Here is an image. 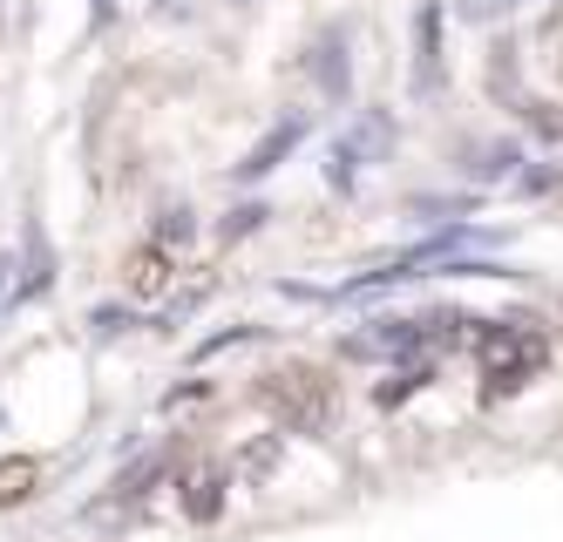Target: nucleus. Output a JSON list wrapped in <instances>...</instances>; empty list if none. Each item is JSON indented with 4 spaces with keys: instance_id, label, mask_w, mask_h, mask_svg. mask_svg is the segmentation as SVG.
I'll return each instance as SVG.
<instances>
[{
    "instance_id": "f257e3e1",
    "label": "nucleus",
    "mask_w": 563,
    "mask_h": 542,
    "mask_svg": "<svg viewBox=\"0 0 563 542\" xmlns=\"http://www.w3.org/2000/svg\"><path fill=\"white\" fill-rule=\"evenodd\" d=\"M543 353H550L543 332L522 325V319H482V325H475V360H482V373H489L496 394H516V387L543 366Z\"/></svg>"
},
{
    "instance_id": "f03ea898",
    "label": "nucleus",
    "mask_w": 563,
    "mask_h": 542,
    "mask_svg": "<svg viewBox=\"0 0 563 542\" xmlns=\"http://www.w3.org/2000/svg\"><path fill=\"white\" fill-rule=\"evenodd\" d=\"M258 407L272 413L278 428H292V434H319L333 421V387H327L319 366H278L272 380L258 387Z\"/></svg>"
},
{
    "instance_id": "7ed1b4c3",
    "label": "nucleus",
    "mask_w": 563,
    "mask_h": 542,
    "mask_svg": "<svg viewBox=\"0 0 563 542\" xmlns=\"http://www.w3.org/2000/svg\"><path fill=\"white\" fill-rule=\"evenodd\" d=\"M299 136H306V122H299V115H286V122H278V130H272V136H265V143H258L245 163H231V177H238V184H258V177H272L278 163H286V156L299 150Z\"/></svg>"
},
{
    "instance_id": "20e7f679",
    "label": "nucleus",
    "mask_w": 563,
    "mask_h": 542,
    "mask_svg": "<svg viewBox=\"0 0 563 542\" xmlns=\"http://www.w3.org/2000/svg\"><path fill=\"white\" fill-rule=\"evenodd\" d=\"M415 89L441 96V0H428L415 21Z\"/></svg>"
},
{
    "instance_id": "39448f33",
    "label": "nucleus",
    "mask_w": 563,
    "mask_h": 542,
    "mask_svg": "<svg viewBox=\"0 0 563 542\" xmlns=\"http://www.w3.org/2000/svg\"><path fill=\"white\" fill-rule=\"evenodd\" d=\"M123 278H130V291H136V299H156V291L170 285V252H164V244H143V252H130Z\"/></svg>"
},
{
    "instance_id": "423d86ee",
    "label": "nucleus",
    "mask_w": 563,
    "mask_h": 542,
    "mask_svg": "<svg viewBox=\"0 0 563 542\" xmlns=\"http://www.w3.org/2000/svg\"><path fill=\"white\" fill-rule=\"evenodd\" d=\"M218 509H224V475H218V468H197V475L184 482V516H190V522H211Z\"/></svg>"
},
{
    "instance_id": "0eeeda50",
    "label": "nucleus",
    "mask_w": 563,
    "mask_h": 542,
    "mask_svg": "<svg viewBox=\"0 0 563 542\" xmlns=\"http://www.w3.org/2000/svg\"><path fill=\"white\" fill-rule=\"evenodd\" d=\"M34 482H42V462H27V454H8V462H0V509H21L27 495H34Z\"/></svg>"
},
{
    "instance_id": "6e6552de",
    "label": "nucleus",
    "mask_w": 563,
    "mask_h": 542,
    "mask_svg": "<svg viewBox=\"0 0 563 542\" xmlns=\"http://www.w3.org/2000/svg\"><path fill=\"white\" fill-rule=\"evenodd\" d=\"M319 89H327V96H346V34H340V27L319 41Z\"/></svg>"
},
{
    "instance_id": "1a4fd4ad",
    "label": "nucleus",
    "mask_w": 563,
    "mask_h": 542,
    "mask_svg": "<svg viewBox=\"0 0 563 542\" xmlns=\"http://www.w3.org/2000/svg\"><path fill=\"white\" fill-rule=\"evenodd\" d=\"M55 285V252H48V237H42V224L27 231V272H21V291H48Z\"/></svg>"
},
{
    "instance_id": "9d476101",
    "label": "nucleus",
    "mask_w": 563,
    "mask_h": 542,
    "mask_svg": "<svg viewBox=\"0 0 563 542\" xmlns=\"http://www.w3.org/2000/svg\"><path fill=\"white\" fill-rule=\"evenodd\" d=\"M428 380H434V366H428V360H415V366H400L394 380L380 387V407H400V400H408L415 387H428Z\"/></svg>"
},
{
    "instance_id": "9b49d317",
    "label": "nucleus",
    "mask_w": 563,
    "mask_h": 542,
    "mask_svg": "<svg viewBox=\"0 0 563 542\" xmlns=\"http://www.w3.org/2000/svg\"><path fill=\"white\" fill-rule=\"evenodd\" d=\"M353 177H360V143L346 136V143L333 150V163H327V184H333V190H353Z\"/></svg>"
},
{
    "instance_id": "f8f14e48",
    "label": "nucleus",
    "mask_w": 563,
    "mask_h": 542,
    "mask_svg": "<svg viewBox=\"0 0 563 542\" xmlns=\"http://www.w3.org/2000/svg\"><path fill=\"white\" fill-rule=\"evenodd\" d=\"M265 218H272L265 203H238V211L224 218V237H245V231H252V224H265Z\"/></svg>"
},
{
    "instance_id": "ddd939ff",
    "label": "nucleus",
    "mask_w": 563,
    "mask_h": 542,
    "mask_svg": "<svg viewBox=\"0 0 563 542\" xmlns=\"http://www.w3.org/2000/svg\"><path fill=\"white\" fill-rule=\"evenodd\" d=\"M509 8H522V0H462L468 21H496V14H509Z\"/></svg>"
},
{
    "instance_id": "4468645a",
    "label": "nucleus",
    "mask_w": 563,
    "mask_h": 542,
    "mask_svg": "<svg viewBox=\"0 0 563 542\" xmlns=\"http://www.w3.org/2000/svg\"><path fill=\"white\" fill-rule=\"evenodd\" d=\"M509 163H516V150H489V156H482V163H468V170H475V177H503Z\"/></svg>"
},
{
    "instance_id": "2eb2a0df",
    "label": "nucleus",
    "mask_w": 563,
    "mask_h": 542,
    "mask_svg": "<svg viewBox=\"0 0 563 542\" xmlns=\"http://www.w3.org/2000/svg\"><path fill=\"white\" fill-rule=\"evenodd\" d=\"M177 237H190V211H164V244H177Z\"/></svg>"
},
{
    "instance_id": "dca6fc26",
    "label": "nucleus",
    "mask_w": 563,
    "mask_h": 542,
    "mask_svg": "<svg viewBox=\"0 0 563 542\" xmlns=\"http://www.w3.org/2000/svg\"><path fill=\"white\" fill-rule=\"evenodd\" d=\"M272 462H278V441H265V447H252V454H245V468H252V475H265Z\"/></svg>"
},
{
    "instance_id": "f3484780",
    "label": "nucleus",
    "mask_w": 563,
    "mask_h": 542,
    "mask_svg": "<svg viewBox=\"0 0 563 542\" xmlns=\"http://www.w3.org/2000/svg\"><path fill=\"white\" fill-rule=\"evenodd\" d=\"M8 272H14V265L0 258V306H8V291H21V278H8Z\"/></svg>"
}]
</instances>
